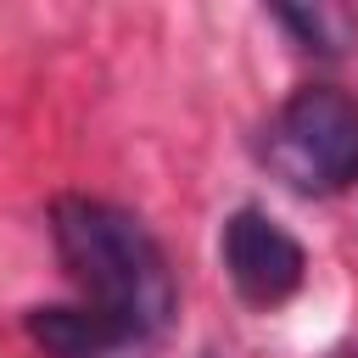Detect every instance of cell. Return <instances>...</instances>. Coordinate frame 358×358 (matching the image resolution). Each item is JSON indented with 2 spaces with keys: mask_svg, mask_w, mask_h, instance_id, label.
<instances>
[{
  "mask_svg": "<svg viewBox=\"0 0 358 358\" xmlns=\"http://www.w3.org/2000/svg\"><path fill=\"white\" fill-rule=\"evenodd\" d=\"M274 17H280L291 34H302V45H308V50H324V56H336V50H341V34H336V22H341V17H330V11H296V6H280Z\"/></svg>",
  "mask_w": 358,
  "mask_h": 358,
  "instance_id": "obj_5",
  "label": "cell"
},
{
  "mask_svg": "<svg viewBox=\"0 0 358 358\" xmlns=\"http://www.w3.org/2000/svg\"><path fill=\"white\" fill-rule=\"evenodd\" d=\"M268 162L308 196L347 190L358 179V101L336 84H302L268 129Z\"/></svg>",
  "mask_w": 358,
  "mask_h": 358,
  "instance_id": "obj_2",
  "label": "cell"
},
{
  "mask_svg": "<svg viewBox=\"0 0 358 358\" xmlns=\"http://www.w3.org/2000/svg\"><path fill=\"white\" fill-rule=\"evenodd\" d=\"M50 241L90 313L129 330L134 341H157L168 330L179 285L157 235L134 213L95 196H62L50 207Z\"/></svg>",
  "mask_w": 358,
  "mask_h": 358,
  "instance_id": "obj_1",
  "label": "cell"
},
{
  "mask_svg": "<svg viewBox=\"0 0 358 358\" xmlns=\"http://www.w3.org/2000/svg\"><path fill=\"white\" fill-rule=\"evenodd\" d=\"M341 358H358V352H341Z\"/></svg>",
  "mask_w": 358,
  "mask_h": 358,
  "instance_id": "obj_6",
  "label": "cell"
},
{
  "mask_svg": "<svg viewBox=\"0 0 358 358\" xmlns=\"http://www.w3.org/2000/svg\"><path fill=\"white\" fill-rule=\"evenodd\" d=\"M28 336L50 358H145V341H134L129 330L106 324L84 302H73V308H34L28 313Z\"/></svg>",
  "mask_w": 358,
  "mask_h": 358,
  "instance_id": "obj_4",
  "label": "cell"
},
{
  "mask_svg": "<svg viewBox=\"0 0 358 358\" xmlns=\"http://www.w3.org/2000/svg\"><path fill=\"white\" fill-rule=\"evenodd\" d=\"M218 257H224V274H229V285H235V296L246 308H280L308 280L302 241L263 207H235L224 218Z\"/></svg>",
  "mask_w": 358,
  "mask_h": 358,
  "instance_id": "obj_3",
  "label": "cell"
},
{
  "mask_svg": "<svg viewBox=\"0 0 358 358\" xmlns=\"http://www.w3.org/2000/svg\"><path fill=\"white\" fill-rule=\"evenodd\" d=\"M207 358H213V352H207Z\"/></svg>",
  "mask_w": 358,
  "mask_h": 358,
  "instance_id": "obj_7",
  "label": "cell"
}]
</instances>
